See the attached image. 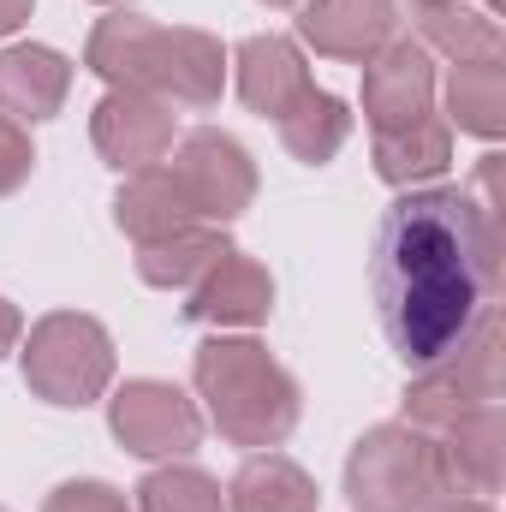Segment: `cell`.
I'll return each instance as SVG.
<instances>
[{"instance_id":"cell-30","label":"cell","mask_w":506,"mask_h":512,"mask_svg":"<svg viewBox=\"0 0 506 512\" xmlns=\"http://www.w3.org/2000/svg\"><path fill=\"white\" fill-rule=\"evenodd\" d=\"M96 6H126V0H96Z\"/></svg>"},{"instance_id":"cell-21","label":"cell","mask_w":506,"mask_h":512,"mask_svg":"<svg viewBox=\"0 0 506 512\" xmlns=\"http://www.w3.org/2000/svg\"><path fill=\"white\" fill-rule=\"evenodd\" d=\"M316 483L304 465L280 453H251L239 477L227 483V512H316Z\"/></svg>"},{"instance_id":"cell-5","label":"cell","mask_w":506,"mask_h":512,"mask_svg":"<svg viewBox=\"0 0 506 512\" xmlns=\"http://www.w3.org/2000/svg\"><path fill=\"white\" fill-rule=\"evenodd\" d=\"M435 495H447L441 459H435V441L417 435L411 423L370 429L346 459V501L358 512H417Z\"/></svg>"},{"instance_id":"cell-4","label":"cell","mask_w":506,"mask_h":512,"mask_svg":"<svg viewBox=\"0 0 506 512\" xmlns=\"http://www.w3.org/2000/svg\"><path fill=\"white\" fill-rule=\"evenodd\" d=\"M114 382V340L84 310H54L24 340V387L48 405H96Z\"/></svg>"},{"instance_id":"cell-22","label":"cell","mask_w":506,"mask_h":512,"mask_svg":"<svg viewBox=\"0 0 506 512\" xmlns=\"http://www.w3.org/2000/svg\"><path fill=\"white\" fill-rule=\"evenodd\" d=\"M447 126L471 131L483 143H495L506 131V66L501 60H477V66H453L447 78Z\"/></svg>"},{"instance_id":"cell-6","label":"cell","mask_w":506,"mask_h":512,"mask_svg":"<svg viewBox=\"0 0 506 512\" xmlns=\"http://www.w3.org/2000/svg\"><path fill=\"white\" fill-rule=\"evenodd\" d=\"M483 405H501V328H495V310L477 322V334L453 358L417 370V382L405 387V423L435 441L453 423L477 417Z\"/></svg>"},{"instance_id":"cell-16","label":"cell","mask_w":506,"mask_h":512,"mask_svg":"<svg viewBox=\"0 0 506 512\" xmlns=\"http://www.w3.org/2000/svg\"><path fill=\"white\" fill-rule=\"evenodd\" d=\"M239 72V96L245 108L262 120H280L304 90H310V66H304V48L292 36H251L233 60Z\"/></svg>"},{"instance_id":"cell-3","label":"cell","mask_w":506,"mask_h":512,"mask_svg":"<svg viewBox=\"0 0 506 512\" xmlns=\"http://www.w3.org/2000/svg\"><path fill=\"white\" fill-rule=\"evenodd\" d=\"M191 382L209 405V423L245 453H268L298 429V411H304L298 382L256 340H233V334L203 340L197 364H191Z\"/></svg>"},{"instance_id":"cell-18","label":"cell","mask_w":506,"mask_h":512,"mask_svg":"<svg viewBox=\"0 0 506 512\" xmlns=\"http://www.w3.org/2000/svg\"><path fill=\"white\" fill-rule=\"evenodd\" d=\"M447 167H453V126L441 114H423L411 126L376 131V173L387 185L417 191V185H435Z\"/></svg>"},{"instance_id":"cell-23","label":"cell","mask_w":506,"mask_h":512,"mask_svg":"<svg viewBox=\"0 0 506 512\" xmlns=\"http://www.w3.org/2000/svg\"><path fill=\"white\" fill-rule=\"evenodd\" d=\"M131 512H227V495L209 471L197 465H155L143 483H137V501Z\"/></svg>"},{"instance_id":"cell-13","label":"cell","mask_w":506,"mask_h":512,"mask_svg":"<svg viewBox=\"0 0 506 512\" xmlns=\"http://www.w3.org/2000/svg\"><path fill=\"white\" fill-rule=\"evenodd\" d=\"M435 459H441L447 495H477V501H489L506 477L501 405H483L477 417H465V423H453L447 435H435Z\"/></svg>"},{"instance_id":"cell-7","label":"cell","mask_w":506,"mask_h":512,"mask_svg":"<svg viewBox=\"0 0 506 512\" xmlns=\"http://www.w3.org/2000/svg\"><path fill=\"white\" fill-rule=\"evenodd\" d=\"M173 173H179V185H185V197H191V209H197L203 227H227V221H239V215L256 203L251 149H245L239 137L215 131V126L179 137V149H173Z\"/></svg>"},{"instance_id":"cell-9","label":"cell","mask_w":506,"mask_h":512,"mask_svg":"<svg viewBox=\"0 0 506 512\" xmlns=\"http://www.w3.org/2000/svg\"><path fill=\"white\" fill-rule=\"evenodd\" d=\"M90 143L108 167L137 173L173 155V108L143 90H108L90 114Z\"/></svg>"},{"instance_id":"cell-15","label":"cell","mask_w":506,"mask_h":512,"mask_svg":"<svg viewBox=\"0 0 506 512\" xmlns=\"http://www.w3.org/2000/svg\"><path fill=\"white\" fill-rule=\"evenodd\" d=\"M114 221H120V233L131 245H155V239H167L179 227H197V209H191L179 173L167 161H155V167L126 173V185L114 197Z\"/></svg>"},{"instance_id":"cell-29","label":"cell","mask_w":506,"mask_h":512,"mask_svg":"<svg viewBox=\"0 0 506 512\" xmlns=\"http://www.w3.org/2000/svg\"><path fill=\"white\" fill-rule=\"evenodd\" d=\"M483 12H489V18H495V12H501V0H483Z\"/></svg>"},{"instance_id":"cell-2","label":"cell","mask_w":506,"mask_h":512,"mask_svg":"<svg viewBox=\"0 0 506 512\" xmlns=\"http://www.w3.org/2000/svg\"><path fill=\"white\" fill-rule=\"evenodd\" d=\"M84 66L108 90H143L167 108H215L227 90V54L209 30H161L126 6L90 30Z\"/></svg>"},{"instance_id":"cell-24","label":"cell","mask_w":506,"mask_h":512,"mask_svg":"<svg viewBox=\"0 0 506 512\" xmlns=\"http://www.w3.org/2000/svg\"><path fill=\"white\" fill-rule=\"evenodd\" d=\"M36 167V149H30V131L18 126L6 108H0V197H12Z\"/></svg>"},{"instance_id":"cell-11","label":"cell","mask_w":506,"mask_h":512,"mask_svg":"<svg viewBox=\"0 0 506 512\" xmlns=\"http://www.w3.org/2000/svg\"><path fill=\"white\" fill-rule=\"evenodd\" d=\"M393 30H399V6L393 0H310L298 12V36L316 54L352 60V66H364L376 48H387Z\"/></svg>"},{"instance_id":"cell-12","label":"cell","mask_w":506,"mask_h":512,"mask_svg":"<svg viewBox=\"0 0 506 512\" xmlns=\"http://www.w3.org/2000/svg\"><path fill=\"white\" fill-rule=\"evenodd\" d=\"M274 310V280L251 256L227 251L191 292H185V322H209V328H256Z\"/></svg>"},{"instance_id":"cell-26","label":"cell","mask_w":506,"mask_h":512,"mask_svg":"<svg viewBox=\"0 0 506 512\" xmlns=\"http://www.w3.org/2000/svg\"><path fill=\"white\" fill-rule=\"evenodd\" d=\"M18 340H24V316H18V304H6V298H0V358H6Z\"/></svg>"},{"instance_id":"cell-27","label":"cell","mask_w":506,"mask_h":512,"mask_svg":"<svg viewBox=\"0 0 506 512\" xmlns=\"http://www.w3.org/2000/svg\"><path fill=\"white\" fill-rule=\"evenodd\" d=\"M417 512H495V507L477 501V495H435L429 507H417Z\"/></svg>"},{"instance_id":"cell-20","label":"cell","mask_w":506,"mask_h":512,"mask_svg":"<svg viewBox=\"0 0 506 512\" xmlns=\"http://www.w3.org/2000/svg\"><path fill=\"white\" fill-rule=\"evenodd\" d=\"M274 126H280V143H286L292 161L328 167V161L346 149V137H352V108H346L334 90H316V84H310Z\"/></svg>"},{"instance_id":"cell-10","label":"cell","mask_w":506,"mask_h":512,"mask_svg":"<svg viewBox=\"0 0 506 512\" xmlns=\"http://www.w3.org/2000/svg\"><path fill=\"white\" fill-rule=\"evenodd\" d=\"M423 114H435V60L423 42L393 36L364 60V120L376 131H393Z\"/></svg>"},{"instance_id":"cell-14","label":"cell","mask_w":506,"mask_h":512,"mask_svg":"<svg viewBox=\"0 0 506 512\" xmlns=\"http://www.w3.org/2000/svg\"><path fill=\"white\" fill-rule=\"evenodd\" d=\"M66 90H72V60L60 48H42V42L0 48V108L18 126L54 120L66 108Z\"/></svg>"},{"instance_id":"cell-32","label":"cell","mask_w":506,"mask_h":512,"mask_svg":"<svg viewBox=\"0 0 506 512\" xmlns=\"http://www.w3.org/2000/svg\"><path fill=\"white\" fill-rule=\"evenodd\" d=\"M0 512H6V507H0Z\"/></svg>"},{"instance_id":"cell-31","label":"cell","mask_w":506,"mask_h":512,"mask_svg":"<svg viewBox=\"0 0 506 512\" xmlns=\"http://www.w3.org/2000/svg\"><path fill=\"white\" fill-rule=\"evenodd\" d=\"M262 6H292V0H262Z\"/></svg>"},{"instance_id":"cell-17","label":"cell","mask_w":506,"mask_h":512,"mask_svg":"<svg viewBox=\"0 0 506 512\" xmlns=\"http://www.w3.org/2000/svg\"><path fill=\"white\" fill-rule=\"evenodd\" d=\"M411 24H417L423 48L447 54L453 66H477V60H501L506 54L501 24L483 6H465V0H417Z\"/></svg>"},{"instance_id":"cell-28","label":"cell","mask_w":506,"mask_h":512,"mask_svg":"<svg viewBox=\"0 0 506 512\" xmlns=\"http://www.w3.org/2000/svg\"><path fill=\"white\" fill-rule=\"evenodd\" d=\"M30 6H36V0H0V36H12V30L30 18Z\"/></svg>"},{"instance_id":"cell-1","label":"cell","mask_w":506,"mask_h":512,"mask_svg":"<svg viewBox=\"0 0 506 512\" xmlns=\"http://www.w3.org/2000/svg\"><path fill=\"white\" fill-rule=\"evenodd\" d=\"M370 286L393 358L429 370L453 358L495 304L501 221L459 185H417L381 215Z\"/></svg>"},{"instance_id":"cell-8","label":"cell","mask_w":506,"mask_h":512,"mask_svg":"<svg viewBox=\"0 0 506 512\" xmlns=\"http://www.w3.org/2000/svg\"><path fill=\"white\" fill-rule=\"evenodd\" d=\"M108 429L137 459H185L203 441V411L173 382L143 376V382H126L108 399Z\"/></svg>"},{"instance_id":"cell-19","label":"cell","mask_w":506,"mask_h":512,"mask_svg":"<svg viewBox=\"0 0 506 512\" xmlns=\"http://www.w3.org/2000/svg\"><path fill=\"white\" fill-rule=\"evenodd\" d=\"M227 251H233L227 233L197 221V227H179V233H167V239H155V245H137V274H143V286H155V292H191Z\"/></svg>"},{"instance_id":"cell-25","label":"cell","mask_w":506,"mask_h":512,"mask_svg":"<svg viewBox=\"0 0 506 512\" xmlns=\"http://www.w3.org/2000/svg\"><path fill=\"white\" fill-rule=\"evenodd\" d=\"M42 512H131V501L114 489V483H60Z\"/></svg>"}]
</instances>
